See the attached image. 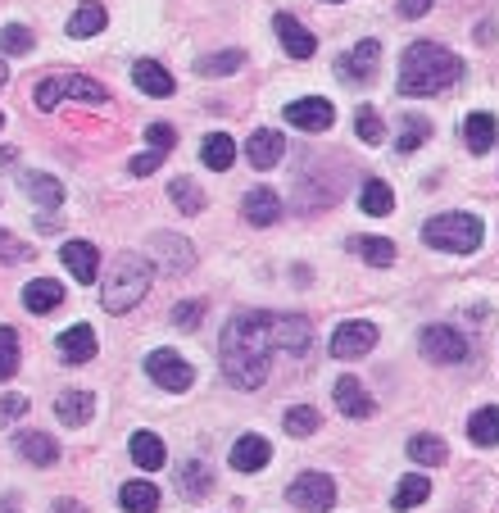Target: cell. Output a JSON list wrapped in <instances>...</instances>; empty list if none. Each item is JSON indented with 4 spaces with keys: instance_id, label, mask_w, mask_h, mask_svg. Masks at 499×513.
I'll return each mask as SVG.
<instances>
[{
    "instance_id": "cell-1",
    "label": "cell",
    "mask_w": 499,
    "mask_h": 513,
    "mask_svg": "<svg viewBox=\"0 0 499 513\" xmlns=\"http://www.w3.org/2000/svg\"><path fill=\"white\" fill-rule=\"evenodd\" d=\"M273 314L268 309H241L227 318L223 336H218V368H223L227 386L236 391H255L268 377V359H273Z\"/></svg>"
},
{
    "instance_id": "cell-2",
    "label": "cell",
    "mask_w": 499,
    "mask_h": 513,
    "mask_svg": "<svg viewBox=\"0 0 499 513\" xmlns=\"http://www.w3.org/2000/svg\"><path fill=\"white\" fill-rule=\"evenodd\" d=\"M463 78V60L436 41H413L400 60V91L404 96H436Z\"/></svg>"
},
{
    "instance_id": "cell-3",
    "label": "cell",
    "mask_w": 499,
    "mask_h": 513,
    "mask_svg": "<svg viewBox=\"0 0 499 513\" xmlns=\"http://www.w3.org/2000/svg\"><path fill=\"white\" fill-rule=\"evenodd\" d=\"M150 282H155V264L150 255H137V250H123V255L109 264L105 287H100V309L105 314H128L146 300Z\"/></svg>"
},
{
    "instance_id": "cell-4",
    "label": "cell",
    "mask_w": 499,
    "mask_h": 513,
    "mask_svg": "<svg viewBox=\"0 0 499 513\" xmlns=\"http://www.w3.org/2000/svg\"><path fill=\"white\" fill-rule=\"evenodd\" d=\"M481 218L477 214H463V209H454V214H436L427 227H422V246L431 250H450V255H472V250H481Z\"/></svg>"
},
{
    "instance_id": "cell-5",
    "label": "cell",
    "mask_w": 499,
    "mask_h": 513,
    "mask_svg": "<svg viewBox=\"0 0 499 513\" xmlns=\"http://www.w3.org/2000/svg\"><path fill=\"white\" fill-rule=\"evenodd\" d=\"M59 100H87V105H109V91L87 73H50L37 87V109L50 114Z\"/></svg>"
},
{
    "instance_id": "cell-6",
    "label": "cell",
    "mask_w": 499,
    "mask_h": 513,
    "mask_svg": "<svg viewBox=\"0 0 499 513\" xmlns=\"http://www.w3.org/2000/svg\"><path fill=\"white\" fill-rule=\"evenodd\" d=\"M418 350H422V359H431V364H463V359L472 355L468 336H463L459 327H445V323L422 327Z\"/></svg>"
},
{
    "instance_id": "cell-7",
    "label": "cell",
    "mask_w": 499,
    "mask_h": 513,
    "mask_svg": "<svg viewBox=\"0 0 499 513\" xmlns=\"http://www.w3.org/2000/svg\"><path fill=\"white\" fill-rule=\"evenodd\" d=\"M146 377L159 386V391L182 395V391H191V382H196V368L186 364L177 350H150L146 355Z\"/></svg>"
},
{
    "instance_id": "cell-8",
    "label": "cell",
    "mask_w": 499,
    "mask_h": 513,
    "mask_svg": "<svg viewBox=\"0 0 499 513\" xmlns=\"http://www.w3.org/2000/svg\"><path fill=\"white\" fill-rule=\"evenodd\" d=\"M286 500L304 513H327L336 504V482L327 473H300L286 486Z\"/></svg>"
},
{
    "instance_id": "cell-9",
    "label": "cell",
    "mask_w": 499,
    "mask_h": 513,
    "mask_svg": "<svg viewBox=\"0 0 499 513\" xmlns=\"http://www.w3.org/2000/svg\"><path fill=\"white\" fill-rule=\"evenodd\" d=\"M372 346H377V327L368 318H350V323H341L332 332V359H359Z\"/></svg>"
},
{
    "instance_id": "cell-10",
    "label": "cell",
    "mask_w": 499,
    "mask_h": 513,
    "mask_svg": "<svg viewBox=\"0 0 499 513\" xmlns=\"http://www.w3.org/2000/svg\"><path fill=\"white\" fill-rule=\"evenodd\" d=\"M286 123L300 132H327L336 123V109H332V100H323V96H304V100L286 105Z\"/></svg>"
},
{
    "instance_id": "cell-11",
    "label": "cell",
    "mask_w": 499,
    "mask_h": 513,
    "mask_svg": "<svg viewBox=\"0 0 499 513\" xmlns=\"http://www.w3.org/2000/svg\"><path fill=\"white\" fill-rule=\"evenodd\" d=\"M155 259L164 273H191L196 250H191V241L173 237V232H155V237H150V264H155Z\"/></svg>"
},
{
    "instance_id": "cell-12",
    "label": "cell",
    "mask_w": 499,
    "mask_h": 513,
    "mask_svg": "<svg viewBox=\"0 0 499 513\" xmlns=\"http://www.w3.org/2000/svg\"><path fill=\"white\" fill-rule=\"evenodd\" d=\"M377 60H382V46L377 41H359L354 50H345L341 60H336V78L341 82H372L377 78Z\"/></svg>"
},
{
    "instance_id": "cell-13",
    "label": "cell",
    "mask_w": 499,
    "mask_h": 513,
    "mask_svg": "<svg viewBox=\"0 0 499 513\" xmlns=\"http://www.w3.org/2000/svg\"><path fill=\"white\" fill-rule=\"evenodd\" d=\"M273 341L286 355H304L314 346V323L304 314H273Z\"/></svg>"
},
{
    "instance_id": "cell-14",
    "label": "cell",
    "mask_w": 499,
    "mask_h": 513,
    "mask_svg": "<svg viewBox=\"0 0 499 513\" xmlns=\"http://www.w3.org/2000/svg\"><path fill=\"white\" fill-rule=\"evenodd\" d=\"M277 28V41H282V50L291 55V60H314V50H318V37L309 28H304L295 14H277L273 19Z\"/></svg>"
},
{
    "instance_id": "cell-15",
    "label": "cell",
    "mask_w": 499,
    "mask_h": 513,
    "mask_svg": "<svg viewBox=\"0 0 499 513\" xmlns=\"http://www.w3.org/2000/svg\"><path fill=\"white\" fill-rule=\"evenodd\" d=\"M241 214L250 227H273V223H282V196L273 187H250L241 200Z\"/></svg>"
},
{
    "instance_id": "cell-16",
    "label": "cell",
    "mask_w": 499,
    "mask_h": 513,
    "mask_svg": "<svg viewBox=\"0 0 499 513\" xmlns=\"http://www.w3.org/2000/svg\"><path fill=\"white\" fill-rule=\"evenodd\" d=\"M59 264L69 268L82 287H91V282L100 277V250L91 246V241H64V250H59Z\"/></svg>"
},
{
    "instance_id": "cell-17",
    "label": "cell",
    "mask_w": 499,
    "mask_h": 513,
    "mask_svg": "<svg viewBox=\"0 0 499 513\" xmlns=\"http://www.w3.org/2000/svg\"><path fill=\"white\" fill-rule=\"evenodd\" d=\"M55 350L69 359V364H91V359H96V350H100V341H96V332H91L87 323H73V327H64V332H59Z\"/></svg>"
},
{
    "instance_id": "cell-18",
    "label": "cell",
    "mask_w": 499,
    "mask_h": 513,
    "mask_svg": "<svg viewBox=\"0 0 499 513\" xmlns=\"http://www.w3.org/2000/svg\"><path fill=\"white\" fill-rule=\"evenodd\" d=\"M268 459H273V445H268L259 432L241 436V441L232 445V468L236 473H259V468H268Z\"/></svg>"
},
{
    "instance_id": "cell-19",
    "label": "cell",
    "mask_w": 499,
    "mask_h": 513,
    "mask_svg": "<svg viewBox=\"0 0 499 513\" xmlns=\"http://www.w3.org/2000/svg\"><path fill=\"white\" fill-rule=\"evenodd\" d=\"M64 305V287H59L55 277H32L28 287H23V309L28 314H55Z\"/></svg>"
},
{
    "instance_id": "cell-20",
    "label": "cell",
    "mask_w": 499,
    "mask_h": 513,
    "mask_svg": "<svg viewBox=\"0 0 499 513\" xmlns=\"http://www.w3.org/2000/svg\"><path fill=\"white\" fill-rule=\"evenodd\" d=\"M132 82H137L146 96H159V100H168L177 91L173 73H168L159 60H137V64H132Z\"/></svg>"
},
{
    "instance_id": "cell-21",
    "label": "cell",
    "mask_w": 499,
    "mask_h": 513,
    "mask_svg": "<svg viewBox=\"0 0 499 513\" xmlns=\"http://www.w3.org/2000/svg\"><path fill=\"white\" fill-rule=\"evenodd\" d=\"M55 414L64 427H87L96 418V395L91 391H64L55 400Z\"/></svg>"
},
{
    "instance_id": "cell-22",
    "label": "cell",
    "mask_w": 499,
    "mask_h": 513,
    "mask_svg": "<svg viewBox=\"0 0 499 513\" xmlns=\"http://www.w3.org/2000/svg\"><path fill=\"white\" fill-rule=\"evenodd\" d=\"M282 155H286V141L277 137V132H268V128H259L255 137H250V146H245V159H250V168H277L282 164Z\"/></svg>"
},
{
    "instance_id": "cell-23",
    "label": "cell",
    "mask_w": 499,
    "mask_h": 513,
    "mask_svg": "<svg viewBox=\"0 0 499 513\" xmlns=\"http://www.w3.org/2000/svg\"><path fill=\"white\" fill-rule=\"evenodd\" d=\"M14 450H19L28 464H37V468L59 464V441H55V436H46V432H23V436H14Z\"/></svg>"
},
{
    "instance_id": "cell-24",
    "label": "cell",
    "mask_w": 499,
    "mask_h": 513,
    "mask_svg": "<svg viewBox=\"0 0 499 513\" xmlns=\"http://www.w3.org/2000/svg\"><path fill=\"white\" fill-rule=\"evenodd\" d=\"M499 137V123L495 114H486V109H477V114H468V123H463V146L472 150V155H486L490 146H495Z\"/></svg>"
},
{
    "instance_id": "cell-25",
    "label": "cell",
    "mask_w": 499,
    "mask_h": 513,
    "mask_svg": "<svg viewBox=\"0 0 499 513\" xmlns=\"http://www.w3.org/2000/svg\"><path fill=\"white\" fill-rule=\"evenodd\" d=\"M332 395H336V405H341L345 418H372V409H377L372 405V395L359 386V377H341Z\"/></svg>"
},
{
    "instance_id": "cell-26",
    "label": "cell",
    "mask_w": 499,
    "mask_h": 513,
    "mask_svg": "<svg viewBox=\"0 0 499 513\" xmlns=\"http://www.w3.org/2000/svg\"><path fill=\"white\" fill-rule=\"evenodd\" d=\"M105 5L100 0H82L78 10L69 14V37L73 41H87V37H96V32H105Z\"/></svg>"
},
{
    "instance_id": "cell-27",
    "label": "cell",
    "mask_w": 499,
    "mask_h": 513,
    "mask_svg": "<svg viewBox=\"0 0 499 513\" xmlns=\"http://www.w3.org/2000/svg\"><path fill=\"white\" fill-rule=\"evenodd\" d=\"M23 191H28V200L41 209L64 205V187H59V178H50V173H23Z\"/></svg>"
},
{
    "instance_id": "cell-28",
    "label": "cell",
    "mask_w": 499,
    "mask_h": 513,
    "mask_svg": "<svg viewBox=\"0 0 499 513\" xmlns=\"http://www.w3.org/2000/svg\"><path fill=\"white\" fill-rule=\"evenodd\" d=\"M345 246H350V255H359L363 264H372V268L395 264V241H386V237H350Z\"/></svg>"
},
{
    "instance_id": "cell-29",
    "label": "cell",
    "mask_w": 499,
    "mask_h": 513,
    "mask_svg": "<svg viewBox=\"0 0 499 513\" xmlns=\"http://www.w3.org/2000/svg\"><path fill=\"white\" fill-rule=\"evenodd\" d=\"M200 159H205V168H214V173H227V168L236 164V141L227 137V132H209V137L200 141Z\"/></svg>"
},
{
    "instance_id": "cell-30",
    "label": "cell",
    "mask_w": 499,
    "mask_h": 513,
    "mask_svg": "<svg viewBox=\"0 0 499 513\" xmlns=\"http://www.w3.org/2000/svg\"><path fill=\"white\" fill-rule=\"evenodd\" d=\"M128 450H132V464L146 468V473H159V468H164V441H159L155 432H137Z\"/></svg>"
},
{
    "instance_id": "cell-31",
    "label": "cell",
    "mask_w": 499,
    "mask_h": 513,
    "mask_svg": "<svg viewBox=\"0 0 499 513\" xmlns=\"http://www.w3.org/2000/svg\"><path fill=\"white\" fill-rule=\"evenodd\" d=\"M245 69V50H218V55H200L196 73L200 78H227V73H241Z\"/></svg>"
},
{
    "instance_id": "cell-32",
    "label": "cell",
    "mask_w": 499,
    "mask_h": 513,
    "mask_svg": "<svg viewBox=\"0 0 499 513\" xmlns=\"http://www.w3.org/2000/svg\"><path fill=\"white\" fill-rule=\"evenodd\" d=\"M409 459H413V464H422V468H441L445 459H450V450H445L441 436L418 432V436L409 441Z\"/></svg>"
},
{
    "instance_id": "cell-33",
    "label": "cell",
    "mask_w": 499,
    "mask_h": 513,
    "mask_svg": "<svg viewBox=\"0 0 499 513\" xmlns=\"http://www.w3.org/2000/svg\"><path fill=\"white\" fill-rule=\"evenodd\" d=\"M359 205H363V214L386 218L395 209V191L386 187L382 178H368V182H363V191H359Z\"/></svg>"
},
{
    "instance_id": "cell-34",
    "label": "cell",
    "mask_w": 499,
    "mask_h": 513,
    "mask_svg": "<svg viewBox=\"0 0 499 513\" xmlns=\"http://www.w3.org/2000/svg\"><path fill=\"white\" fill-rule=\"evenodd\" d=\"M468 436H472V445H481V450L499 445V409L495 405L477 409V414L468 418Z\"/></svg>"
},
{
    "instance_id": "cell-35",
    "label": "cell",
    "mask_w": 499,
    "mask_h": 513,
    "mask_svg": "<svg viewBox=\"0 0 499 513\" xmlns=\"http://www.w3.org/2000/svg\"><path fill=\"white\" fill-rule=\"evenodd\" d=\"M118 504H123V513H155L159 491L150 482H128L123 491H118Z\"/></svg>"
},
{
    "instance_id": "cell-36",
    "label": "cell",
    "mask_w": 499,
    "mask_h": 513,
    "mask_svg": "<svg viewBox=\"0 0 499 513\" xmlns=\"http://www.w3.org/2000/svg\"><path fill=\"white\" fill-rule=\"evenodd\" d=\"M427 495H431V477H418V473H413V477H400V486H395V513H409L413 509V504H422V500H427Z\"/></svg>"
},
{
    "instance_id": "cell-37",
    "label": "cell",
    "mask_w": 499,
    "mask_h": 513,
    "mask_svg": "<svg viewBox=\"0 0 499 513\" xmlns=\"http://www.w3.org/2000/svg\"><path fill=\"white\" fill-rule=\"evenodd\" d=\"M23 364V350H19V332L10 323H0V382H10Z\"/></svg>"
},
{
    "instance_id": "cell-38",
    "label": "cell",
    "mask_w": 499,
    "mask_h": 513,
    "mask_svg": "<svg viewBox=\"0 0 499 513\" xmlns=\"http://www.w3.org/2000/svg\"><path fill=\"white\" fill-rule=\"evenodd\" d=\"M168 200H173L182 214H200V209H205V191H200L191 178H177L173 187H168Z\"/></svg>"
},
{
    "instance_id": "cell-39",
    "label": "cell",
    "mask_w": 499,
    "mask_h": 513,
    "mask_svg": "<svg viewBox=\"0 0 499 513\" xmlns=\"http://www.w3.org/2000/svg\"><path fill=\"white\" fill-rule=\"evenodd\" d=\"M282 423H286V436H314L323 418H318V409H314V405H291V409H286Z\"/></svg>"
},
{
    "instance_id": "cell-40",
    "label": "cell",
    "mask_w": 499,
    "mask_h": 513,
    "mask_svg": "<svg viewBox=\"0 0 499 513\" xmlns=\"http://www.w3.org/2000/svg\"><path fill=\"white\" fill-rule=\"evenodd\" d=\"M177 473H182V495H191V500H200V495L214 486V473H209L205 464H196V459H191V464H182Z\"/></svg>"
},
{
    "instance_id": "cell-41",
    "label": "cell",
    "mask_w": 499,
    "mask_h": 513,
    "mask_svg": "<svg viewBox=\"0 0 499 513\" xmlns=\"http://www.w3.org/2000/svg\"><path fill=\"white\" fill-rule=\"evenodd\" d=\"M354 132H359V137L368 141V146H382V141H386V123H382V114H377L372 105H363V109H359V119H354Z\"/></svg>"
},
{
    "instance_id": "cell-42",
    "label": "cell",
    "mask_w": 499,
    "mask_h": 513,
    "mask_svg": "<svg viewBox=\"0 0 499 513\" xmlns=\"http://www.w3.org/2000/svg\"><path fill=\"white\" fill-rule=\"evenodd\" d=\"M427 137H431V123H427V119H418V114H409V119H404L400 141H395V150H400V155H413V150H418Z\"/></svg>"
},
{
    "instance_id": "cell-43",
    "label": "cell",
    "mask_w": 499,
    "mask_h": 513,
    "mask_svg": "<svg viewBox=\"0 0 499 513\" xmlns=\"http://www.w3.org/2000/svg\"><path fill=\"white\" fill-rule=\"evenodd\" d=\"M32 28H23V23H10V28H0V55H28L32 50Z\"/></svg>"
},
{
    "instance_id": "cell-44",
    "label": "cell",
    "mask_w": 499,
    "mask_h": 513,
    "mask_svg": "<svg viewBox=\"0 0 499 513\" xmlns=\"http://www.w3.org/2000/svg\"><path fill=\"white\" fill-rule=\"evenodd\" d=\"M200 318H205V300H186V305L173 309V327H177V332H196Z\"/></svg>"
},
{
    "instance_id": "cell-45",
    "label": "cell",
    "mask_w": 499,
    "mask_h": 513,
    "mask_svg": "<svg viewBox=\"0 0 499 513\" xmlns=\"http://www.w3.org/2000/svg\"><path fill=\"white\" fill-rule=\"evenodd\" d=\"M23 259H32L28 241L10 237V232H0V264H23Z\"/></svg>"
},
{
    "instance_id": "cell-46",
    "label": "cell",
    "mask_w": 499,
    "mask_h": 513,
    "mask_svg": "<svg viewBox=\"0 0 499 513\" xmlns=\"http://www.w3.org/2000/svg\"><path fill=\"white\" fill-rule=\"evenodd\" d=\"M146 141H150L155 150H164V155H168V150L177 146V132L168 128V123H150V128H146Z\"/></svg>"
},
{
    "instance_id": "cell-47",
    "label": "cell",
    "mask_w": 499,
    "mask_h": 513,
    "mask_svg": "<svg viewBox=\"0 0 499 513\" xmlns=\"http://www.w3.org/2000/svg\"><path fill=\"white\" fill-rule=\"evenodd\" d=\"M28 414V400L23 395H0V423H19Z\"/></svg>"
},
{
    "instance_id": "cell-48",
    "label": "cell",
    "mask_w": 499,
    "mask_h": 513,
    "mask_svg": "<svg viewBox=\"0 0 499 513\" xmlns=\"http://www.w3.org/2000/svg\"><path fill=\"white\" fill-rule=\"evenodd\" d=\"M159 164H164V150H150V155H137V159H132L128 173H132V178H150Z\"/></svg>"
},
{
    "instance_id": "cell-49",
    "label": "cell",
    "mask_w": 499,
    "mask_h": 513,
    "mask_svg": "<svg viewBox=\"0 0 499 513\" xmlns=\"http://www.w3.org/2000/svg\"><path fill=\"white\" fill-rule=\"evenodd\" d=\"M431 5L436 0H400V14L404 19H422V14H431Z\"/></svg>"
},
{
    "instance_id": "cell-50",
    "label": "cell",
    "mask_w": 499,
    "mask_h": 513,
    "mask_svg": "<svg viewBox=\"0 0 499 513\" xmlns=\"http://www.w3.org/2000/svg\"><path fill=\"white\" fill-rule=\"evenodd\" d=\"M50 513H87V509H82L78 500H55L50 504Z\"/></svg>"
},
{
    "instance_id": "cell-51",
    "label": "cell",
    "mask_w": 499,
    "mask_h": 513,
    "mask_svg": "<svg viewBox=\"0 0 499 513\" xmlns=\"http://www.w3.org/2000/svg\"><path fill=\"white\" fill-rule=\"evenodd\" d=\"M14 159H19V150H14V146H0V168H10Z\"/></svg>"
},
{
    "instance_id": "cell-52",
    "label": "cell",
    "mask_w": 499,
    "mask_h": 513,
    "mask_svg": "<svg viewBox=\"0 0 499 513\" xmlns=\"http://www.w3.org/2000/svg\"><path fill=\"white\" fill-rule=\"evenodd\" d=\"M5 82H10V69H5V64H0V87H5Z\"/></svg>"
},
{
    "instance_id": "cell-53",
    "label": "cell",
    "mask_w": 499,
    "mask_h": 513,
    "mask_svg": "<svg viewBox=\"0 0 499 513\" xmlns=\"http://www.w3.org/2000/svg\"><path fill=\"white\" fill-rule=\"evenodd\" d=\"M0 513H14V500H5V504H0Z\"/></svg>"
},
{
    "instance_id": "cell-54",
    "label": "cell",
    "mask_w": 499,
    "mask_h": 513,
    "mask_svg": "<svg viewBox=\"0 0 499 513\" xmlns=\"http://www.w3.org/2000/svg\"><path fill=\"white\" fill-rule=\"evenodd\" d=\"M0 128H5V109H0Z\"/></svg>"
},
{
    "instance_id": "cell-55",
    "label": "cell",
    "mask_w": 499,
    "mask_h": 513,
    "mask_svg": "<svg viewBox=\"0 0 499 513\" xmlns=\"http://www.w3.org/2000/svg\"><path fill=\"white\" fill-rule=\"evenodd\" d=\"M323 5H341V0H323Z\"/></svg>"
}]
</instances>
